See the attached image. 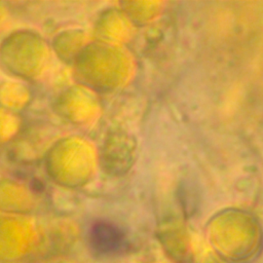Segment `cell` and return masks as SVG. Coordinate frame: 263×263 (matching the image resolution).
I'll return each instance as SVG.
<instances>
[{"instance_id": "6da1fadb", "label": "cell", "mask_w": 263, "mask_h": 263, "mask_svg": "<svg viewBox=\"0 0 263 263\" xmlns=\"http://www.w3.org/2000/svg\"><path fill=\"white\" fill-rule=\"evenodd\" d=\"M89 245L101 255H111L119 252L125 243L124 232L114 223L99 221L89 229Z\"/></svg>"}, {"instance_id": "7a4b0ae2", "label": "cell", "mask_w": 263, "mask_h": 263, "mask_svg": "<svg viewBox=\"0 0 263 263\" xmlns=\"http://www.w3.org/2000/svg\"><path fill=\"white\" fill-rule=\"evenodd\" d=\"M43 188H44V185H43V183L40 180H38V179L32 180V182H31V189L34 192H41L43 190Z\"/></svg>"}]
</instances>
